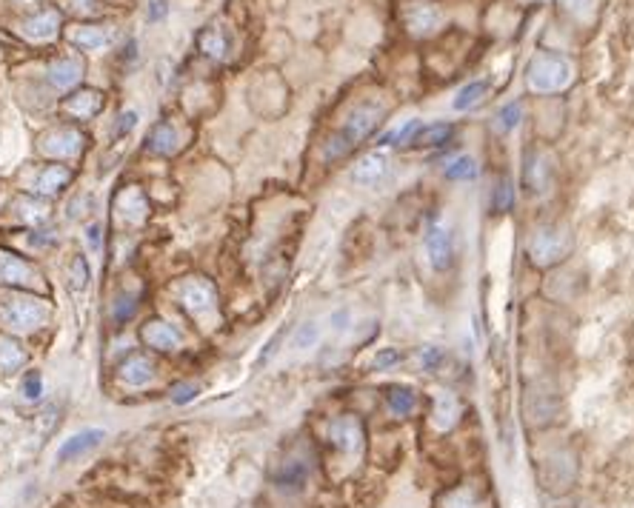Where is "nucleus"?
Instances as JSON below:
<instances>
[{
    "instance_id": "f257e3e1",
    "label": "nucleus",
    "mask_w": 634,
    "mask_h": 508,
    "mask_svg": "<svg viewBox=\"0 0 634 508\" xmlns=\"http://www.w3.org/2000/svg\"><path fill=\"white\" fill-rule=\"evenodd\" d=\"M0 320L15 332H35L49 320V303L29 295H12L0 303Z\"/></svg>"
},
{
    "instance_id": "f03ea898",
    "label": "nucleus",
    "mask_w": 634,
    "mask_h": 508,
    "mask_svg": "<svg viewBox=\"0 0 634 508\" xmlns=\"http://www.w3.org/2000/svg\"><path fill=\"white\" fill-rule=\"evenodd\" d=\"M526 80L534 92H557L571 80V63L560 55H537L529 63Z\"/></svg>"
},
{
    "instance_id": "7ed1b4c3",
    "label": "nucleus",
    "mask_w": 634,
    "mask_h": 508,
    "mask_svg": "<svg viewBox=\"0 0 634 508\" xmlns=\"http://www.w3.org/2000/svg\"><path fill=\"white\" fill-rule=\"evenodd\" d=\"M177 297L183 303V309L194 317H203L208 312H215V303H218V295H215V286L200 280V277H191L186 283H180L177 289Z\"/></svg>"
},
{
    "instance_id": "20e7f679",
    "label": "nucleus",
    "mask_w": 634,
    "mask_h": 508,
    "mask_svg": "<svg viewBox=\"0 0 634 508\" xmlns=\"http://www.w3.org/2000/svg\"><path fill=\"white\" fill-rule=\"evenodd\" d=\"M38 280H41V275H38V269L29 260H23V258H18V254L0 248V283L35 289Z\"/></svg>"
},
{
    "instance_id": "39448f33",
    "label": "nucleus",
    "mask_w": 634,
    "mask_h": 508,
    "mask_svg": "<svg viewBox=\"0 0 634 508\" xmlns=\"http://www.w3.org/2000/svg\"><path fill=\"white\" fill-rule=\"evenodd\" d=\"M426 251L435 272H446L455 263V237L446 226H432L426 234Z\"/></svg>"
},
{
    "instance_id": "423d86ee",
    "label": "nucleus",
    "mask_w": 634,
    "mask_h": 508,
    "mask_svg": "<svg viewBox=\"0 0 634 508\" xmlns=\"http://www.w3.org/2000/svg\"><path fill=\"white\" fill-rule=\"evenodd\" d=\"M566 251V240L557 228H537L534 237L529 240V254L532 260L540 266H549L554 260H560V254Z\"/></svg>"
},
{
    "instance_id": "0eeeda50",
    "label": "nucleus",
    "mask_w": 634,
    "mask_h": 508,
    "mask_svg": "<svg viewBox=\"0 0 634 508\" xmlns=\"http://www.w3.org/2000/svg\"><path fill=\"white\" fill-rule=\"evenodd\" d=\"M377 123H380V109L371 106V103H363V106H357V109L349 115L340 137H343L349 146H357L360 140H366V137L374 132Z\"/></svg>"
},
{
    "instance_id": "6e6552de",
    "label": "nucleus",
    "mask_w": 634,
    "mask_h": 508,
    "mask_svg": "<svg viewBox=\"0 0 634 508\" xmlns=\"http://www.w3.org/2000/svg\"><path fill=\"white\" fill-rule=\"evenodd\" d=\"M140 340H143L149 349H154V351H177L180 343H183V334H180L174 326L163 323V320H149V323L140 329Z\"/></svg>"
},
{
    "instance_id": "1a4fd4ad",
    "label": "nucleus",
    "mask_w": 634,
    "mask_h": 508,
    "mask_svg": "<svg viewBox=\"0 0 634 508\" xmlns=\"http://www.w3.org/2000/svg\"><path fill=\"white\" fill-rule=\"evenodd\" d=\"M386 177H389V160L383 152H371V154L360 157L357 166L352 169V180L360 186H369V189L380 186Z\"/></svg>"
},
{
    "instance_id": "9d476101",
    "label": "nucleus",
    "mask_w": 634,
    "mask_h": 508,
    "mask_svg": "<svg viewBox=\"0 0 634 508\" xmlns=\"http://www.w3.org/2000/svg\"><path fill=\"white\" fill-rule=\"evenodd\" d=\"M117 377H120L126 386L140 388V386H146V383L154 377V363H152L146 354L132 351V354L117 366Z\"/></svg>"
},
{
    "instance_id": "9b49d317",
    "label": "nucleus",
    "mask_w": 634,
    "mask_h": 508,
    "mask_svg": "<svg viewBox=\"0 0 634 508\" xmlns=\"http://www.w3.org/2000/svg\"><path fill=\"white\" fill-rule=\"evenodd\" d=\"M103 437H106L103 428H86V431H78L75 437H69V440L60 445L58 460H60V462H66V460H78V457H83L86 451L97 448V445L103 443Z\"/></svg>"
},
{
    "instance_id": "f8f14e48",
    "label": "nucleus",
    "mask_w": 634,
    "mask_h": 508,
    "mask_svg": "<svg viewBox=\"0 0 634 508\" xmlns=\"http://www.w3.org/2000/svg\"><path fill=\"white\" fill-rule=\"evenodd\" d=\"M329 440L334 448L340 451H354L363 440V431H360V423L354 417H337L332 425H329Z\"/></svg>"
},
{
    "instance_id": "ddd939ff",
    "label": "nucleus",
    "mask_w": 634,
    "mask_h": 508,
    "mask_svg": "<svg viewBox=\"0 0 634 508\" xmlns=\"http://www.w3.org/2000/svg\"><path fill=\"white\" fill-rule=\"evenodd\" d=\"M69 180H72V169H69V166H60V163H52V166H46V169L38 174L35 191H38L41 197H55V194H60V191L66 189Z\"/></svg>"
},
{
    "instance_id": "4468645a",
    "label": "nucleus",
    "mask_w": 634,
    "mask_h": 508,
    "mask_svg": "<svg viewBox=\"0 0 634 508\" xmlns=\"http://www.w3.org/2000/svg\"><path fill=\"white\" fill-rule=\"evenodd\" d=\"M309 480V465L303 460H289L275 471V485L283 491H300Z\"/></svg>"
},
{
    "instance_id": "2eb2a0df",
    "label": "nucleus",
    "mask_w": 634,
    "mask_h": 508,
    "mask_svg": "<svg viewBox=\"0 0 634 508\" xmlns=\"http://www.w3.org/2000/svg\"><path fill=\"white\" fill-rule=\"evenodd\" d=\"M406 26L414 32V35H432L438 26H440V12L429 4L423 6H414L408 15H406Z\"/></svg>"
},
{
    "instance_id": "dca6fc26",
    "label": "nucleus",
    "mask_w": 634,
    "mask_h": 508,
    "mask_svg": "<svg viewBox=\"0 0 634 508\" xmlns=\"http://www.w3.org/2000/svg\"><path fill=\"white\" fill-rule=\"evenodd\" d=\"M549 180H551V171H549V166L537 157H526V169H523V183H526V191L529 194H540V191H546V186H549Z\"/></svg>"
},
{
    "instance_id": "f3484780",
    "label": "nucleus",
    "mask_w": 634,
    "mask_h": 508,
    "mask_svg": "<svg viewBox=\"0 0 634 508\" xmlns=\"http://www.w3.org/2000/svg\"><path fill=\"white\" fill-rule=\"evenodd\" d=\"M146 143H149V149L157 152V154H171V152L177 149V134H174L171 123H157V126L152 129V134H149Z\"/></svg>"
},
{
    "instance_id": "a211bd4d",
    "label": "nucleus",
    "mask_w": 634,
    "mask_h": 508,
    "mask_svg": "<svg viewBox=\"0 0 634 508\" xmlns=\"http://www.w3.org/2000/svg\"><path fill=\"white\" fill-rule=\"evenodd\" d=\"M23 360H26V351H23L15 340L0 337V371L12 374V371H18V369L23 366Z\"/></svg>"
},
{
    "instance_id": "6ab92c4d",
    "label": "nucleus",
    "mask_w": 634,
    "mask_h": 508,
    "mask_svg": "<svg viewBox=\"0 0 634 508\" xmlns=\"http://www.w3.org/2000/svg\"><path fill=\"white\" fill-rule=\"evenodd\" d=\"M386 400H389V408H391L394 414H400V417L411 414V411H414V406H417L414 391H411V388H406V386H391V388H389V394H386Z\"/></svg>"
},
{
    "instance_id": "aec40b11",
    "label": "nucleus",
    "mask_w": 634,
    "mask_h": 508,
    "mask_svg": "<svg viewBox=\"0 0 634 508\" xmlns=\"http://www.w3.org/2000/svg\"><path fill=\"white\" fill-rule=\"evenodd\" d=\"M449 137H452V126L449 123H432L426 129H417L411 143H417V146H443Z\"/></svg>"
},
{
    "instance_id": "412c9836",
    "label": "nucleus",
    "mask_w": 634,
    "mask_h": 508,
    "mask_svg": "<svg viewBox=\"0 0 634 508\" xmlns=\"http://www.w3.org/2000/svg\"><path fill=\"white\" fill-rule=\"evenodd\" d=\"M137 297L134 295H126V292H120V295H115V300H112V320H115V326H123V323H129L134 314H137Z\"/></svg>"
},
{
    "instance_id": "4be33fe9",
    "label": "nucleus",
    "mask_w": 634,
    "mask_h": 508,
    "mask_svg": "<svg viewBox=\"0 0 634 508\" xmlns=\"http://www.w3.org/2000/svg\"><path fill=\"white\" fill-rule=\"evenodd\" d=\"M483 95H486V83L483 80H472L469 86H463L460 92H458V97H455V109L458 112H466V109H472V106H477L480 100H483Z\"/></svg>"
},
{
    "instance_id": "5701e85b",
    "label": "nucleus",
    "mask_w": 634,
    "mask_h": 508,
    "mask_svg": "<svg viewBox=\"0 0 634 508\" xmlns=\"http://www.w3.org/2000/svg\"><path fill=\"white\" fill-rule=\"evenodd\" d=\"M21 217L29 223V226H41L49 220V206L43 200H35V197H26L21 200Z\"/></svg>"
},
{
    "instance_id": "b1692460",
    "label": "nucleus",
    "mask_w": 634,
    "mask_h": 508,
    "mask_svg": "<svg viewBox=\"0 0 634 508\" xmlns=\"http://www.w3.org/2000/svg\"><path fill=\"white\" fill-rule=\"evenodd\" d=\"M134 208L143 214V211H146V203H143V194H140L137 189H129V191H123V194L117 197V211H120L123 217H129V220H140V217L134 214Z\"/></svg>"
},
{
    "instance_id": "393cba45",
    "label": "nucleus",
    "mask_w": 634,
    "mask_h": 508,
    "mask_svg": "<svg viewBox=\"0 0 634 508\" xmlns=\"http://www.w3.org/2000/svg\"><path fill=\"white\" fill-rule=\"evenodd\" d=\"M446 177L449 180H475L477 177V166L472 157H455L449 166H446Z\"/></svg>"
},
{
    "instance_id": "a878e982",
    "label": "nucleus",
    "mask_w": 634,
    "mask_h": 508,
    "mask_svg": "<svg viewBox=\"0 0 634 508\" xmlns=\"http://www.w3.org/2000/svg\"><path fill=\"white\" fill-rule=\"evenodd\" d=\"M49 75H52V80H55L58 86H72V83L80 78V63L60 60V63H55V66L49 69Z\"/></svg>"
},
{
    "instance_id": "bb28decb",
    "label": "nucleus",
    "mask_w": 634,
    "mask_h": 508,
    "mask_svg": "<svg viewBox=\"0 0 634 508\" xmlns=\"http://www.w3.org/2000/svg\"><path fill=\"white\" fill-rule=\"evenodd\" d=\"M89 283V266H86V258H80V254H75V260L69 266V286L75 292H83Z\"/></svg>"
},
{
    "instance_id": "cd10ccee",
    "label": "nucleus",
    "mask_w": 634,
    "mask_h": 508,
    "mask_svg": "<svg viewBox=\"0 0 634 508\" xmlns=\"http://www.w3.org/2000/svg\"><path fill=\"white\" fill-rule=\"evenodd\" d=\"M514 206V186L509 183V180H503L497 189H495V194H492V208L495 211H509Z\"/></svg>"
},
{
    "instance_id": "c85d7f7f",
    "label": "nucleus",
    "mask_w": 634,
    "mask_h": 508,
    "mask_svg": "<svg viewBox=\"0 0 634 508\" xmlns=\"http://www.w3.org/2000/svg\"><path fill=\"white\" fill-rule=\"evenodd\" d=\"M520 115H523V106H520V103L503 106L500 115H497V129H500V132H512V129L520 123Z\"/></svg>"
},
{
    "instance_id": "c756f323",
    "label": "nucleus",
    "mask_w": 634,
    "mask_h": 508,
    "mask_svg": "<svg viewBox=\"0 0 634 508\" xmlns=\"http://www.w3.org/2000/svg\"><path fill=\"white\" fill-rule=\"evenodd\" d=\"M417 129H420V123L417 120H408L403 129H397V132H391V134H386L383 140H380V146H389V143H397V146H403V143H411L414 140V134H417Z\"/></svg>"
},
{
    "instance_id": "7c9ffc66",
    "label": "nucleus",
    "mask_w": 634,
    "mask_h": 508,
    "mask_svg": "<svg viewBox=\"0 0 634 508\" xmlns=\"http://www.w3.org/2000/svg\"><path fill=\"white\" fill-rule=\"evenodd\" d=\"M200 46H203V52L206 55H211V58H221L223 52H226V41L215 32V29H208V32H203V38H200Z\"/></svg>"
},
{
    "instance_id": "2f4dec72",
    "label": "nucleus",
    "mask_w": 634,
    "mask_h": 508,
    "mask_svg": "<svg viewBox=\"0 0 634 508\" xmlns=\"http://www.w3.org/2000/svg\"><path fill=\"white\" fill-rule=\"evenodd\" d=\"M317 337H320L317 323H303L297 329V334H295V349H312L317 343Z\"/></svg>"
},
{
    "instance_id": "473e14b6",
    "label": "nucleus",
    "mask_w": 634,
    "mask_h": 508,
    "mask_svg": "<svg viewBox=\"0 0 634 508\" xmlns=\"http://www.w3.org/2000/svg\"><path fill=\"white\" fill-rule=\"evenodd\" d=\"M197 386L194 383H177L174 388H171V403L174 406H186V403H191L194 397H197Z\"/></svg>"
},
{
    "instance_id": "72a5a7b5",
    "label": "nucleus",
    "mask_w": 634,
    "mask_h": 508,
    "mask_svg": "<svg viewBox=\"0 0 634 508\" xmlns=\"http://www.w3.org/2000/svg\"><path fill=\"white\" fill-rule=\"evenodd\" d=\"M23 397L26 400H38L41 394H43V383H41V374L38 371H29L26 377H23Z\"/></svg>"
},
{
    "instance_id": "f704fd0d",
    "label": "nucleus",
    "mask_w": 634,
    "mask_h": 508,
    "mask_svg": "<svg viewBox=\"0 0 634 508\" xmlns=\"http://www.w3.org/2000/svg\"><path fill=\"white\" fill-rule=\"evenodd\" d=\"M403 360V354L397 351V349H380L377 354H374V369H391V366H397Z\"/></svg>"
},
{
    "instance_id": "c9c22d12",
    "label": "nucleus",
    "mask_w": 634,
    "mask_h": 508,
    "mask_svg": "<svg viewBox=\"0 0 634 508\" xmlns=\"http://www.w3.org/2000/svg\"><path fill=\"white\" fill-rule=\"evenodd\" d=\"M134 123H137V112H123L120 120H117V126H115V132H112V137L120 140L123 134H129V132L134 129Z\"/></svg>"
},
{
    "instance_id": "e433bc0d",
    "label": "nucleus",
    "mask_w": 634,
    "mask_h": 508,
    "mask_svg": "<svg viewBox=\"0 0 634 508\" xmlns=\"http://www.w3.org/2000/svg\"><path fill=\"white\" fill-rule=\"evenodd\" d=\"M440 357H443V354H440V349H435V346H429V349L420 351V363L426 366V369H435V366L440 363Z\"/></svg>"
},
{
    "instance_id": "4c0bfd02",
    "label": "nucleus",
    "mask_w": 634,
    "mask_h": 508,
    "mask_svg": "<svg viewBox=\"0 0 634 508\" xmlns=\"http://www.w3.org/2000/svg\"><path fill=\"white\" fill-rule=\"evenodd\" d=\"M100 234H103L100 223H92V226L86 228V243H89L92 251H100Z\"/></svg>"
},
{
    "instance_id": "58836bf2",
    "label": "nucleus",
    "mask_w": 634,
    "mask_h": 508,
    "mask_svg": "<svg viewBox=\"0 0 634 508\" xmlns=\"http://www.w3.org/2000/svg\"><path fill=\"white\" fill-rule=\"evenodd\" d=\"M283 334H286V332H278V334H275V337H272V340H269V343H266V349H263V354H260V357H258V366H263V363H266V360H269V357H272V354H275V351H278V346H280V340H283Z\"/></svg>"
},
{
    "instance_id": "ea45409f",
    "label": "nucleus",
    "mask_w": 634,
    "mask_h": 508,
    "mask_svg": "<svg viewBox=\"0 0 634 508\" xmlns=\"http://www.w3.org/2000/svg\"><path fill=\"white\" fill-rule=\"evenodd\" d=\"M557 4L566 9V12H583V9H588L594 0H557Z\"/></svg>"
},
{
    "instance_id": "a19ab883",
    "label": "nucleus",
    "mask_w": 634,
    "mask_h": 508,
    "mask_svg": "<svg viewBox=\"0 0 634 508\" xmlns=\"http://www.w3.org/2000/svg\"><path fill=\"white\" fill-rule=\"evenodd\" d=\"M332 326H334L337 332H346V326H349V312H334V314H332Z\"/></svg>"
},
{
    "instance_id": "79ce46f5",
    "label": "nucleus",
    "mask_w": 634,
    "mask_h": 508,
    "mask_svg": "<svg viewBox=\"0 0 634 508\" xmlns=\"http://www.w3.org/2000/svg\"><path fill=\"white\" fill-rule=\"evenodd\" d=\"M166 15V0H152V21H157V18H163Z\"/></svg>"
}]
</instances>
